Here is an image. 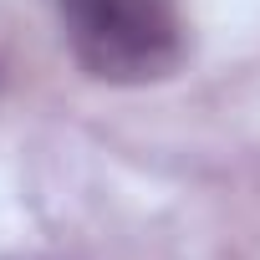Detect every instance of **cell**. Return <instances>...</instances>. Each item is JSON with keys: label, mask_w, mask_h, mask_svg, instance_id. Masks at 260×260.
I'll return each instance as SVG.
<instances>
[{"label": "cell", "mask_w": 260, "mask_h": 260, "mask_svg": "<svg viewBox=\"0 0 260 260\" xmlns=\"http://www.w3.org/2000/svg\"><path fill=\"white\" fill-rule=\"evenodd\" d=\"M0 92H6V61H0Z\"/></svg>", "instance_id": "cell-3"}, {"label": "cell", "mask_w": 260, "mask_h": 260, "mask_svg": "<svg viewBox=\"0 0 260 260\" xmlns=\"http://www.w3.org/2000/svg\"><path fill=\"white\" fill-rule=\"evenodd\" d=\"M16 260H61V255H16Z\"/></svg>", "instance_id": "cell-2"}, {"label": "cell", "mask_w": 260, "mask_h": 260, "mask_svg": "<svg viewBox=\"0 0 260 260\" xmlns=\"http://www.w3.org/2000/svg\"><path fill=\"white\" fill-rule=\"evenodd\" d=\"M77 67L107 87H148L184 61V16L174 0H56Z\"/></svg>", "instance_id": "cell-1"}]
</instances>
